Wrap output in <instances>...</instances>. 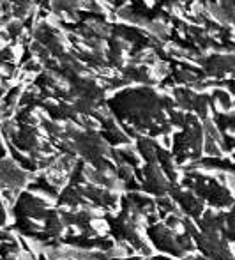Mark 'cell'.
<instances>
[{"label": "cell", "mask_w": 235, "mask_h": 260, "mask_svg": "<svg viewBox=\"0 0 235 260\" xmlns=\"http://www.w3.org/2000/svg\"><path fill=\"white\" fill-rule=\"evenodd\" d=\"M9 32L13 38H16L18 34L21 32V25L18 23V21H13V23H9Z\"/></svg>", "instance_id": "obj_1"}]
</instances>
